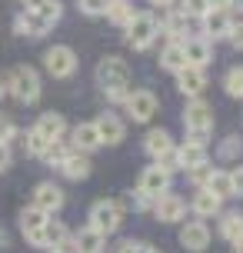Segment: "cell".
Segmentation results:
<instances>
[{
	"instance_id": "1",
	"label": "cell",
	"mask_w": 243,
	"mask_h": 253,
	"mask_svg": "<svg viewBox=\"0 0 243 253\" xmlns=\"http://www.w3.org/2000/svg\"><path fill=\"white\" fill-rule=\"evenodd\" d=\"M183 130H187V140H190V143L206 147V140L213 133V107H210L203 97L187 100V107H183Z\"/></svg>"
},
{
	"instance_id": "2",
	"label": "cell",
	"mask_w": 243,
	"mask_h": 253,
	"mask_svg": "<svg viewBox=\"0 0 243 253\" xmlns=\"http://www.w3.org/2000/svg\"><path fill=\"white\" fill-rule=\"evenodd\" d=\"M97 87L103 93H114V90H130V67L123 57H103L97 63Z\"/></svg>"
},
{
	"instance_id": "3",
	"label": "cell",
	"mask_w": 243,
	"mask_h": 253,
	"mask_svg": "<svg viewBox=\"0 0 243 253\" xmlns=\"http://www.w3.org/2000/svg\"><path fill=\"white\" fill-rule=\"evenodd\" d=\"M123 30H127V43L133 50H150L154 40L160 37V24H157L154 13H137Z\"/></svg>"
},
{
	"instance_id": "4",
	"label": "cell",
	"mask_w": 243,
	"mask_h": 253,
	"mask_svg": "<svg viewBox=\"0 0 243 253\" xmlns=\"http://www.w3.org/2000/svg\"><path fill=\"white\" fill-rule=\"evenodd\" d=\"M7 90H10L20 103H37L40 100V74L34 70V67L20 63V67L10 70V87Z\"/></svg>"
},
{
	"instance_id": "5",
	"label": "cell",
	"mask_w": 243,
	"mask_h": 253,
	"mask_svg": "<svg viewBox=\"0 0 243 253\" xmlns=\"http://www.w3.org/2000/svg\"><path fill=\"white\" fill-rule=\"evenodd\" d=\"M120 223H123V210L117 207V200H97L93 207H90V223H87V227L100 230L103 237L117 233Z\"/></svg>"
},
{
	"instance_id": "6",
	"label": "cell",
	"mask_w": 243,
	"mask_h": 253,
	"mask_svg": "<svg viewBox=\"0 0 243 253\" xmlns=\"http://www.w3.org/2000/svg\"><path fill=\"white\" fill-rule=\"evenodd\" d=\"M43 67H47V74L57 77V80H67V77H74L77 70V53L64 47V43H53L50 50L43 53Z\"/></svg>"
},
{
	"instance_id": "7",
	"label": "cell",
	"mask_w": 243,
	"mask_h": 253,
	"mask_svg": "<svg viewBox=\"0 0 243 253\" xmlns=\"http://www.w3.org/2000/svg\"><path fill=\"white\" fill-rule=\"evenodd\" d=\"M93 126H97L100 147H117V143H123V137H127V124H123V117L114 114V110H103V114L93 120Z\"/></svg>"
},
{
	"instance_id": "8",
	"label": "cell",
	"mask_w": 243,
	"mask_h": 253,
	"mask_svg": "<svg viewBox=\"0 0 243 253\" xmlns=\"http://www.w3.org/2000/svg\"><path fill=\"white\" fill-rule=\"evenodd\" d=\"M67 240H70L67 227H64V223H57L53 216L40 230L27 233V243H30V247H37V250H57V247H60V243H67Z\"/></svg>"
},
{
	"instance_id": "9",
	"label": "cell",
	"mask_w": 243,
	"mask_h": 253,
	"mask_svg": "<svg viewBox=\"0 0 243 253\" xmlns=\"http://www.w3.org/2000/svg\"><path fill=\"white\" fill-rule=\"evenodd\" d=\"M150 210H154V216L160 223H180V220L187 216V200H183L180 193H170V190H166V193H160L154 200Z\"/></svg>"
},
{
	"instance_id": "10",
	"label": "cell",
	"mask_w": 243,
	"mask_h": 253,
	"mask_svg": "<svg viewBox=\"0 0 243 253\" xmlns=\"http://www.w3.org/2000/svg\"><path fill=\"white\" fill-rule=\"evenodd\" d=\"M123 107H127V117H133V124H147L157 114V97L150 90H130Z\"/></svg>"
},
{
	"instance_id": "11",
	"label": "cell",
	"mask_w": 243,
	"mask_h": 253,
	"mask_svg": "<svg viewBox=\"0 0 243 253\" xmlns=\"http://www.w3.org/2000/svg\"><path fill=\"white\" fill-rule=\"evenodd\" d=\"M13 30H17V37H30V40H37V37H47L53 30L50 20H43L40 13L34 10H20L17 17H13Z\"/></svg>"
},
{
	"instance_id": "12",
	"label": "cell",
	"mask_w": 243,
	"mask_h": 253,
	"mask_svg": "<svg viewBox=\"0 0 243 253\" xmlns=\"http://www.w3.org/2000/svg\"><path fill=\"white\" fill-rule=\"evenodd\" d=\"M170 177H173V173H166L160 164H154V167H147V170L140 173V183H137V190H140L143 197L157 200L160 193H166V190H170Z\"/></svg>"
},
{
	"instance_id": "13",
	"label": "cell",
	"mask_w": 243,
	"mask_h": 253,
	"mask_svg": "<svg viewBox=\"0 0 243 253\" xmlns=\"http://www.w3.org/2000/svg\"><path fill=\"white\" fill-rule=\"evenodd\" d=\"M34 207H37V210H43L47 216H53L60 207H64V190L57 187L53 180L37 183V187H34Z\"/></svg>"
},
{
	"instance_id": "14",
	"label": "cell",
	"mask_w": 243,
	"mask_h": 253,
	"mask_svg": "<svg viewBox=\"0 0 243 253\" xmlns=\"http://www.w3.org/2000/svg\"><path fill=\"white\" fill-rule=\"evenodd\" d=\"M173 157H177V167L180 170H197V167L210 164V153H206V147H200V143H190V140H183L180 147H173Z\"/></svg>"
},
{
	"instance_id": "15",
	"label": "cell",
	"mask_w": 243,
	"mask_h": 253,
	"mask_svg": "<svg viewBox=\"0 0 243 253\" xmlns=\"http://www.w3.org/2000/svg\"><path fill=\"white\" fill-rule=\"evenodd\" d=\"M177 90L183 93V97H200L206 90V70L203 67H183V70H177Z\"/></svg>"
},
{
	"instance_id": "16",
	"label": "cell",
	"mask_w": 243,
	"mask_h": 253,
	"mask_svg": "<svg viewBox=\"0 0 243 253\" xmlns=\"http://www.w3.org/2000/svg\"><path fill=\"white\" fill-rule=\"evenodd\" d=\"M180 247L190 250V253H203L210 247V230H206V223H200V220L183 223V230H180Z\"/></svg>"
},
{
	"instance_id": "17",
	"label": "cell",
	"mask_w": 243,
	"mask_h": 253,
	"mask_svg": "<svg viewBox=\"0 0 243 253\" xmlns=\"http://www.w3.org/2000/svg\"><path fill=\"white\" fill-rule=\"evenodd\" d=\"M200 24H203V34H200L203 40H220V37L230 34L233 17H230V10H206L200 17Z\"/></svg>"
},
{
	"instance_id": "18",
	"label": "cell",
	"mask_w": 243,
	"mask_h": 253,
	"mask_svg": "<svg viewBox=\"0 0 243 253\" xmlns=\"http://www.w3.org/2000/svg\"><path fill=\"white\" fill-rule=\"evenodd\" d=\"M180 47H183V60H187V67H206L210 57H213V43L203 40V37H187Z\"/></svg>"
},
{
	"instance_id": "19",
	"label": "cell",
	"mask_w": 243,
	"mask_h": 253,
	"mask_svg": "<svg viewBox=\"0 0 243 253\" xmlns=\"http://www.w3.org/2000/svg\"><path fill=\"white\" fill-rule=\"evenodd\" d=\"M70 150L74 153H93L100 150V137H97V126H93V120L90 124H77L74 126V133H70Z\"/></svg>"
},
{
	"instance_id": "20",
	"label": "cell",
	"mask_w": 243,
	"mask_h": 253,
	"mask_svg": "<svg viewBox=\"0 0 243 253\" xmlns=\"http://www.w3.org/2000/svg\"><path fill=\"white\" fill-rule=\"evenodd\" d=\"M34 130H37V133H40L43 140H47V143H53V140H60V137H64L67 120H64V114H57V110H47V114H40V117H37Z\"/></svg>"
},
{
	"instance_id": "21",
	"label": "cell",
	"mask_w": 243,
	"mask_h": 253,
	"mask_svg": "<svg viewBox=\"0 0 243 253\" xmlns=\"http://www.w3.org/2000/svg\"><path fill=\"white\" fill-rule=\"evenodd\" d=\"M157 24H160V30L170 37V43H183V37H190V20L180 10H166V17L157 20Z\"/></svg>"
},
{
	"instance_id": "22",
	"label": "cell",
	"mask_w": 243,
	"mask_h": 253,
	"mask_svg": "<svg viewBox=\"0 0 243 253\" xmlns=\"http://www.w3.org/2000/svg\"><path fill=\"white\" fill-rule=\"evenodd\" d=\"M173 147H177V143H173V137H170L166 130H160V126H154V130L143 137V150L150 153L154 160H163L166 153H173Z\"/></svg>"
},
{
	"instance_id": "23",
	"label": "cell",
	"mask_w": 243,
	"mask_h": 253,
	"mask_svg": "<svg viewBox=\"0 0 243 253\" xmlns=\"http://www.w3.org/2000/svg\"><path fill=\"white\" fill-rule=\"evenodd\" d=\"M70 243H74V253H103L107 237H103L100 230H93V227H83Z\"/></svg>"
},
{
	"instance_id": "24",
	"label": "cell",
	"mask_w": 243,
	"mask_h": 253,
	"mask_svg": "<svg viewBox=\"0 0 243 253\" xmlns=\"http://www.w3.org/2000/svg\"><path fill=\"white\" fill-rule=\"evenodd\" d=\"M60 173H64L67 180H87L90 177V157L87 153H67V160L60 164Z\"/></svg>"
},
{
	"instance_id": "25",
	"label": "cell",
	"mask_w": 243,
	"mask_h": 253,
	"mask_svg": "<svg viewBox=\"0 0 243 253\" xmlns=\"http://www.w3.org/2000/svg\"><path fill=\"white\" fill-rule=\"evenodd\" d=\"M220 207H223V200H217L213 193H206V190H197L190 200V210L200 220H206V216H220Z\"/></svg>"
},
{
	"instance_id": "26",
	"label": "cell",
	"mask_w": 243,
	"mask_h": 253,
	"mask_svg": "<svg viewBox=\"0 0 243 253\" xmlns=\"http://www.w3.org/2000/svg\"><path fill=\"white\" fill-rule=\"evenodd\" d=\"M103 17H107L114 27H127L130 20L137 17V10H133V3H130V0H110V3H107V10H103Z\"/></svg>"
},
{
	"instance_id": "27",
	"label": "cell",
	"mask_w": 243,
	"mask_h": 253,
	"mask_svg": "<svg viewBox=\"0 0 243 253\" xmlns=\"http://www.w3.org/2000/svg\"><path fill=\"white\" fill-rule=\"evenodd\" d=\"M206 193H213L217 200H230L233 197V183H230V170H213L206 180Z\"/></svg>"
},
{
	"instance_id": "28",
	"label": "cell",
	"mask_w": 243,
	"mask_h": 253,
	"mask_svg": "<svg viewBox=\"0 0 243 253\" xmlns=\"http://www.w3.org/2000/svg\"><path fill=\"white\" fill-rule=\"evenodd\" d=\"M220 237L230 243H240L243 240V213H220Z\"/></svg>"
},
{
	"instance_id": "29",
	"label": "cell",
	"mask_w": 243,
	"mask_h": 253,
	"mask_svg": "<svg viewBox=\"0 0 243 253\" xmlns=\"http://www.w3.org/2000/svg\"><path fill=\"white\" fill-rule=\"evenodd\" d=\"M24 10H34V13H40L43 20L57 24L60 13H64V3H60V0H24Z\"/></svg>"
},
{
	"instance_id": "30",
	"label": "cell",
	"mask_w": 243,
	"mask_h": 253,
	"mask_svg": "<svg viewBox=\"0 0 243 253\" xmlns=\"http://www.w3.org/2000/svg\"><path fill=\"white\" fill-rule=\"evenodd\" d=\"M17 220H20V230H24V237H27V233L40 230L43 223H47V220H50V216L43 213V210H37V207L30 203V207H24V210H20V216H17Z\"/></svg>"
},
{
	"instance_id": "31",
	"label": "cell",
	"mask_w": 243,
	"mask_h": 253,
	"mask_svg": "<svg viewBox=\"0 0 243 253\" xmlns=\"http://www.w3.org/2000/svg\"><path fill=\"white\" fill-rule=\"evenodd\" d=\"M160 67L170 70V74L183 70V67H187V60H183V47H180V43H166L163 53H160Z\"/></svg>"
},
{
	"instance_id": "32",
	"label": "cell",
	"mask_w": 243,
	"mask_h": 253,
	"mask_svg": "<svg viewBox=\"0 0 243 253\" xmlns=\"http://www.w3.org/2000/svg\"><path fill=\"white\" fill-rule=\"evenodd\" d=\"M67 153H70V147H67V143H64V137H60V140H53L50 147L43 150V157H40V160H43L47 167H57V170H60V164L67 160Z\"/></svg>"
},
{
	"instance_id": "33",
	"label": "cell",
	"mask_w": 243,
	"mask_h": 253,
	"mask_svg": "<svg viewBox=\"0 0 243 253\" xmlns=\"http://www.w3.org/2000/svg\"><path fill=\"white\" fill-rule=\"evenodd\" d=\"M223 90H227L230 97H237V100H243V67L227 70V77H223Z\"/></svg>"
},
{
	"instance_id": "34",
	"label": "cell",
	"mask_w": 243,
	"mask_h": 253,
	"mask_svg": "<svg viewBox=\"0 0 243 253\" xmlns=\"http://www.w3.org/2000/svg\"><path fill=\"white\" fill-rule=\"evenodd\" d=\"M50 143L40 137L37 130H27L24 133V150H27V157H43V150H47Z\"/></svg>"
},
{
	"instance_id": "35",
	"label": "cell",
	"mask_w": 243,
	"mask_h": 253,
	"mask_svg": "<svg viewBox=\"0 0 243 253\" xmlns=\"http://www.w3.org/2000/svg\"><path fill=\"white\" fill-rule=\"evenodd\" d=\"M206 10H210L206 0H180V13H183L187 20H200Z\"/></svg>"
},
{
	"instance_id": "36",
	"label": "cell",
	"mask_w": 243,
	"mask_h": 253,
	"mask_svg": "<svg viewBox=\"0 0 243 253\" xmlns=\"http://www.w3.org/2000/svg\"><path fill=\"white\" fill-rule=\"evenodd\" d=\"M243 150V140L240 137H227L223 143H220V160H237Z\"/></svg>"
},
{
	"instance_id": "37",
	"label": "cell",
	"mask_w": 243,
	"mask_h": 253,
	"mask_svg": "<svg viewBox=\"0 0 243 253\" xmlns=\"http://www.w3.org/2000/svg\"><path fill=\"white\" fill-rule=\"evenodd\" d=\"M107 3H110V0H77V10L87 13V17H100V13L107 10Z\"/></svg>"
},
{
	"instance_id": "38",
	"label": "cell",
	"mask_w": 243,
	"mask_h": 253,
	"mask_svg": "<svg viewBox=\"0 0 243 253\" xmlns=\"http://www.w3.org/2000/svg\"><path fill=\"white\" fill-rule=\"evenodd\" d=\"M117 253H160L157 247H150V243H137V240H123L120 247H117Z\"/></svg>"
},
{
	"instance_id": "39",
	"label": "cell",
	"mask_w": 243,
	"mask_h": 253,
	"mask_svg": "<svg viewBox=\"0 0 243 253\" xmlns=\"http://www.w3.org/2000/svg\"><path fill=\"white\" fill-rule=\"evenodd\" d=\"M210 173H213V167H210V164L197 167V170H190V183H193L197 190H203V187H206V180H210Z\"/></svg>"
},
{
	"instance_id": "40",
	"label": "cell",
	"mask_w": 243,
	"mask_h": 253,
	"mask_svg": "<svg viewBox=\"0 0 243 253\" xmlns=\"http://www.w3.org/2000/svg\"><path fill=\"white\" fill-rule=\"evenodd\" d=\"M17 137V126H13L10 117H0V143H10Z\"/></svg>"
},
{
	"instance_id": "41",
	"label": "cell",
	"mask_w": 243,
	"mask_h": 253,
	"mask_svg": "<svg viewBox=\"0 0 243 253\" xmlns=\"http://www.w3.org/2000/svg\"><path fill=\"white\" fill-rule=\"evenodd\" d=\"M227 40H230L237 50H243V20H233V24H230V34H227Z\"/></svg>"
},
{
	"instance_id": "42",
	"label": "cell",
	"mask_w": 243,
	"mask_h": 253,
	"mask_svg": "<svg viewBox=\"0 0 243 253\" xmlns=\"http://www.w3.org/2000/svg\"><path fill=\"white\" fill-rule=\"evenodd\" d=\"M230 183H233V197H243V164L237 170H230Z\"/></svg>"
},
{
	"instance_id": "43",
	"label": "cell",
	"mask_w": 243,
	"mask_h": 253,
	"mask_svg": "<svg viewBox=\"0 0 243 253\" xmlns=\"http://www.w3.org/2000/svg\"><path fill=\"white\" fill-rule=\"evenodd\" d=\"M7 167H10V147L0 143V170H7Z\"/></svg>"
},
{
	"instance_id": "44",
	"label": "cell",
	"mask_w": 243,
	"mask_h": 253,
	"mask_svg": "<svg viewBox=\"0 0 243 253\" xmlns=\"http://www.w3.org/2000/svg\"><path fill=\"white\" fill-rule=\"evenodd\" d=\"M147 3H150L154 10H170V7H173L177 0H147Z\"/></svg>"
},
{
	"instance_id": "45",
	"label": "cell",
	"mask_w": 243,
	"mask_h": 253,
	"mask_svg": "<svg viewBox=\"0 0 243 253\" xmlns=\"http://www.w3.org/2000/svg\"><path fill=\"white\" fill-rule=\"evenodd\" d=\"M130 97V90H114V93H107V100H114V103H123Z\"/></svg>"
},
{
	"instance_id": "46",
	"label": "cell",
	"mask_w": 243,
	"mask_h": 253,
	"mask_svg": "<svg viewBox=\"0 0 243 253\" xmlns=\"http://www.w3.org/2000/svg\"><path fill=\"white\" fill-rule=\"evenodd\" d=\"M227 10H243V0H230V3H227Z\"/></svg>"
},
{
	"instance_id": "47",
	"label": "cell",
	"mask_w": 243,
	"mask_h": 253,
	"mask_svg": "<svg viewBox=\"0 0 243 253\" xmlns=\"http://www.w3.org/2000/svg\"><path fill=\"white\" fill-rule=\"evenodd\" d=\"M0 247H7V230L0 227Z\"/></svg>"
},
{
	"instance_id": "48",
	"label": "cell",
	"mask_w": 243,
	"mask_h": 253,
	"mask_svg": "<svg viewBox=\"0 0 243 253\" xmlns=\"http://www.w3.org/2000/svg\"><path fill=\"white\" fill-rule=\"evenodd\" d=\"M233 253H243V240H240V243H233Z\"/></svg>"
},
{
	"instance_id": "49",
	"label": "cell",
	"mask_w": 243,
	"mask_h": 253,
	"mask_svg": "<svg viewBox=\"0 0 243 253\" xmlns=\"http://www.w3.org/2000/svg\"><path fill=\"white\" fill-rule=\"evenodd\" d=\"M0 97H3V90H0Z\"/></svg>"
}]
</instances>
